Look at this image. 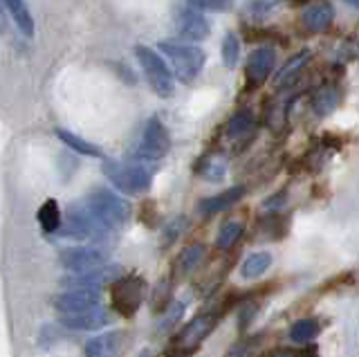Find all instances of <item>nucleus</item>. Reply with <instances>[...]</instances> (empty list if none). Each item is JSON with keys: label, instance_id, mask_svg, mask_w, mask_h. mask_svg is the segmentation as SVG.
<instances>
[{"label": "nucleus", "instance_id": "nucleus-37", "mask_svg": "<svg viewBox=\"0 0 359 357\" xmlns=\"http://www.w3.org/2000/svg\"><path fill=\"white\" fill-rule=\"evenodd\" d=\"M346 3H348V5H353L355 9H359V0H346Z\"/></svg>", "mask_w": 359, "mask_h": 357}, {"label": "nucleus", "instance_id": "nucleus-17", "mask_svg": "<svg viewBox=\"0 0 359 357\" xmlns=\"http://www.w3.org/2000/svg\"><path fill=\"white\" fill-rule=\"evenodd\" d=\"M36 218H39V225H41V229L45 234H56V231L61 229V225H63V216H61L59 203L52 200V198L45 200V203L41 205Z\"/></svg>", "mask_w": 359, "mask_h": 357}, {"label": "nucleus", "instance_id": "nucleus-13", "mask_svg": "<svg viewBox=\"0 0 359 357\" xmlns=\"http://www.w3.org/2000/svg\"><path fill=\"white\" fill-rule=\"evenodd\" d=\"M110 321V315L106 308H90L83 312H72V315H63L61 317V326L70 328V330H99L104 328Z\"/></svg>", "mask_w": 359, "mask_h": 357}, {"label": "nucleus", "instance_id": "nucleus-33", "mask_svg": "<svg viewBox=\"0 0 359 357\" xmlns=\"http://www.w3.org/2000/svg\"><path fill=\"white\" fill-rule=\"evenodd\" d=\"M254 346H256V339H241L236 346H231L229 353L224 357H252Z\"/></svg>", "mask_w": 359, "mask_h": 357}, {"label": "nucleus", "instance_id": "nucleus-3", "mask_svg": "<svg viewBox=\"0 0 359 357\" xmlns=\"http://www.w3.org/2000/svg\"><path fill=\"white\" fill-rule=\"evenodd\" d=\"M160 50L166 54V59L171 61L175 76L182 83H191L200 74L202 65H205V52L189 43H173V41H162Z\"/></svg>", "mask_w": 359, "mask_h": 357}, {"label": "nucleus", "instance_id": "nucleus-1", "mask_svg": "<svg viewBox=\"0 0 359 357\" xmlns=\"http://www.w3.org/2000/svg\"><path fill=\"white\" fill-rule=\"evenodd\" d=\"M81 203L88 207V211L93 214V218L99 222V227L106 234L126 225V220L130 218V205L121 196L112 194L110 189L104 187L93 189Z\"/></svg>", "mask_w": 359, "mask_h": 357}, {"label": "nucleus", "instance_id": "nucleus-6", "mask_svg": "<svg viewBox=\"0 0 359 357\" xmlns=\"http://www.w3.org/2000/svg\"><path fill=\"white\" fill-rule=\"evenodd\" d=\"M110 297L115 312H119L121 317H133L144 301V281L140 276L123 274L110 285Z\"/></svg>", "mask_w": 359, "mask_h": 357}, {"label": "nucleus", "instance_id": "nucleus-29", "mask_svg": "<svg viewBox=\"0 0 359 357\" xmlns=\"http://www.w3.org/2000/svg\"><path fill=\"white\" fill-rule=\"evenodd\" d=\"M182 315H184V304H173L168 310H164V317L157 323V332L160 335L171 332L180 323V319H182Z\"/></svg>", "mask_w": 359, "mask_h": 357}, {"label": "nucleus", "instance_id": "nucleus-20", "mask_svg": "<svg viewBox=\"0 0 359 357\" xmlns=\"http://www.w3.org/2000/svg\"><path fill=\"white\" fill-rule=\"evenodd\" d=\"M5 7H7L9 16L14 18V23L18 25V29L22 32V34L34 36V20H32L27 5L22 3V0H5Z\"/></svg>", "mask_w": 359, "mask_h": 357}, {"label": "nucleus", "instance_id": "nucleus-5", "mask_svg": "<svg viewBox=\"0 0 359 357\" xmlns=\"http://www.w3.org/2000/svg\"><path fill=\"white\" fill-rule=\"evenodd\" d=\"M135 54H137V61L142 65L146 79H149V86L155 90V95L162 99L171 97L175 90V83H173V74L166 68L164 59L149 46H137L135 48Z\"/></svg>", "mask_w": 359, "mask_h": 357}, {"label": "nucleus", "instance_id": "nucleus-7", "mask_svg": "<svg viewBox=\"0 0 359 357\" xmlns=\"http://www.w3.org/2000/svg\"><path fill=\"white\" fill-rule=\"evenodd\" d=\"M171 149V140H168V130L160 121V117H151L146 121V126L142 130V137L137 144L135 155L142 160H162L164 155Z\"/></svg>", "mask_w": 359, "mask_h": 357}, {"label": "nucleus", "instance_id": "nucleus-38", "mask_svg": "<svg viewBox=\"0 0 359 357\" xmlns=\"http://www.w3.org/2000/svg\"><path fill=\"white\" fill-rule=\"evenodd\" d=\"M294 3H310V0H294Z\"/></svg>", "mask_w": 359, "mask_h": 357}, {"label": "nucleus", "instance_id": "nucleus-23", "mask_svg": "<svg viewBox=\"0 0 359 357\" xmlns=\"http://www.w3.org/2000/svg\"><path fill=\"white\" fill-rule=\"evenodd\" d=\"M317 335H319V321L312 319V317L299 319V321L292 323V328H290V337L297 344H310Z\"/></svg>", "mask_w": 359, "mask_h": 357}, {"label": "nucleus", "instance_id": "nucleus-22", "mask_svg": "<svg viewBox=\"0 0 359 357\" xmlns=\"http://www.w3.org/2000/svg\"><path fill=\"white\" fill-rule=\"evenodd\" d=\"M243 229H245V225H243V220H238V218H231L227 222H222L218 234H216V248L218 250H229L231 245L243 236Z\"/></svg>", "mask_w": 359, "mask_h": 357}, {"label": "nucleus", "instance_id": "nucleus-8", "mask_svg": "<svg viewBox=\"0 0 359 357\" xmlns=\"http://www.w3.org/2000/svg\"><path fill=\"white\" fill-rule=\"evenodd\" d=\"M59 261L65 270L74 272H88L95 267L106 265L108 261V250H104L101 245H76V248H65L59 254Z\"/></svg>", "mask_w": 359, "mask_h": 357}, {"label": "nucleus", "instance_id": "nucleus-16", "mask_svg": "<svg viewBox=\"0 0 359 357\" xmlns=\"http://www.w3.org/2000/svg\"><path fill=\"white\" fill-rule=\"evenodd\" d=\"M243 196H245V187H241V184L231 187V189H224V191H220L216 196L200 200V211L202 214H218V211L233 207Z\"/></svg>", "mask_w": 359, "mask_h": 357}, {"label": "nucleus", "instance_id": "nucleus-27", "mask_svg": "<svg viewBox=\"0 0 359 357\" xmlns=\"http://www.w3.org/2000/svg\"><path fill=\"white\" fill-rule=\"evenodd\" d=\"M224 173H227V162H224L220 155H209V158H205L200 164V175L209 182H220Z\"/></svg>", "mask_w": 359, "mask_h": 357}, {"label": "nucleus", "instance_id": "nucleus-36", "mask_svg": "<svg viewBox=\"0 0 359 357\" xmlns=\"http://www.w3.org/2000/svg\"><path fill=\"white\" fill-rule=\"evenodd\" d=\"M137 357H155V353H153V351H149V349H146V351H142V353H140Z\"/></svg>", "mask_w": 359, "mask_h": 357}, {"label": "nucleus", "instance_id": "nucleus-28", "mask_svg": "<svg viewBox=\"0 0 359 357\" xmlns=\"http://www.w3.org/2000/svg\"><path fill=\"white\" fill-rule=\"evenodd\" d=\"M238 57H241V43H238V36L229 32L227 36L222 41V61L227 68H236V63H238Z\"/></svg>", "mask_w": 359, "mask_h": 357}, {"label": "nucleus", "instance_id": "nucleus-19", "mask_svg": "<svg viewBox=\"0 0 359 357\" xmlns=\"http://www.w3.org/2000/svg\"><path fill=\"white\" fill-rule=\"evenodd\" d=\"M56 137H59L67 149H72V151L81 153V155H90V158H104V153H101V149L95 147L93 142H88V140H83V137H79V135H74V133L65 130V128H59V130H56Z\"/></svg>", "mask_w": 359, "mask_h": 357}, {"label": "nucleus", "instance_id": "nucleus-30", "mask_svg": "<svg viewBox=\"0 0 359 357\" xmlns=\"http://www.w3.org/2000/svg\"><path fill=\"white\" fill-rule=\"evenodd\" d=\"M168 297H171V281H168V278H162V281L155 285L153 297H151L153 312H162V310H166V306H168Z\"/></svg>", "mask_w": 359, "mask_h": 357}, {"label": "nucleus", "instance_id": "nucleus-21", "mask_svg": "<svg viewBox=\"0 0 359 357\" xmlns=\"http://www.w3.org/2000/svg\"><path fill=\"white\" fill-rule=\"evenodd\" d=\"M202 259H205V248H202V243L187 245V248L180 252V256H177V270H180V274H184V276L191 274L202 263Z\"/></svg>", "mask_w": 359, "mask_h": 357}, {"label": "nucleus", "instance_id": "nucleus-18", "mask_svg": "<svg viewBox=\"0 0 359 357\" xmlns=\"http://www.w3.org/2000/svg\"><path fill=\"white\" fill-rule=\"evenodd\" d=\"M269 265H272V254L269 252H254L243 261L241 276L243 278H258L269 270Z\"/></svg>", "mask_w": 359, "mask_h": 357}, {"label": "nucleus", "instance_id": "nucleus-32", "mask_svg": "<svg viewBox=\"0 0 359 357\" xmlns=\"http://www.w3.org/2000/svg\"><path fill=\"white\" fill-rule=\"evenodd\" d=\"M198 9H213V12H227L233 0H189Z\"/></svg>", "mask_w": 359, "mask_h": 357}, {"label": "nucleus", "instance_id": "nucleus-25", "mask_svg": "<svg viewBox=\"0 0 359 357\" xmlns=\"http://www.w3.org/2000/svg\"><path fill=\"white\" fill-rule=\"evenodd\" d=\"M308 57H310V50H301L294 59L287 61V63L283 65V68H280V72L276 74V81H274V83H276V88H283L285 83H290L292 79H294L297 72L303 68V65L308 63Z\"/></svg>", "mask_w": 359, "mask_h": 357}, {"label": "nucleus", "instance_id": "nucleus-26", "mask_svg": "<svg viewBox=\"0 0 359 357\" xmlns=\"http://www.w3.org/2000/svg\"><path fill=\"white\" fill-rule=\"evenodd\" d=\"M254 128V115H252V110H238L231 119H229V124H227V135L231 140H238L243 135H247Z\"/></svg>", "mask_w": 359, "mask_h": 357}, {"label": "nucleus", "instance_id": "nucleus-24", "mask_svg": "<svg viewBox=\"0 0 359 357\" xmlns=\"http://www.w3.org/2000/svg\"><path fill=\"white\" fill-rule=\"evenodd\" d=\"M337 102H339V97H337L334 88L323 86V88H319L317 93H314V97H312V108H314V113L323 117V115L332 113V110L337 108Z\"/></svg>", "mask_w": 359, "mask_h": 357}, {"label": "nucleus", "instance_id": "nucleus-35", "mask_svg": "<svg viewBox=\"0 0 359 357\" xmlns=\"http://www.w3.org/2000/svg\"><path fill=\"white\" fill-rule=\"evenodd\" d=\"M5 0H0V32L7 29V20H5Z\"/></svg>", "mask_w": 359, "mask_h": 357}, {"label": "nucleus", "instance_id": "nucleus-14", "mask_svg": "<svg viewBox=\"0 0 359 357\" xmlns=\"http://www.w3.org/2000/svg\"><path fill=\"white\" fill-rule=\"evenodd\" d=\"M332 18H334V9L330 3H314L301 12V25L308 32L319 34V32H325L332 25Z\"/></svg>", "mask_w": 359, "mask_h": 357}, {"label": "nucleus", "instance_id": "nucleus-34", "mask_svg": "<svg viewBox=\"0 0 359 357\" xmlns=\"http://www.w3.org/2000/svg\"><path fill=\"white\" fill-rule=\"evenodd\" d=\"M261 357H319L317 349H310V351H287V349H280V351H267Z\"/></svg>", "mask_w": 359, "mask_h": 357}, {"label": "nucleus", "instance_id": "nucleus-15", "mask_svg": "<svg viewBox=\"0 0 359 357\" xmlns=\"http://www.w3.org/2000/svg\"><path fill=\"white\" fill-rule=\"evenodd\" d=\"M123 344V332L112 330L106 335H97L86 344V357H119Z\"/></svg>", "mask_w": 359, "mask_h": 357}, {"label": "nucleus", "instance_id": "nucleus-11", "mask_svg": "<svg viewBox=\"0 0 359 357\" xmlns=\"http://www.w3.org/2000/svg\"><path fill=\"white\" fill-rule=\"evenodd\" d=\"M101 301V290L95 288H70L65 292L52 297V306L61 315H72V312H83L90 308H97Z\"/></svg>", "mask_w": 359, "mask_h": 357}, {"label": "nucleus", "instance_id": "nucleus-31", "mask_svg": "<svg viewBox=\"0 0 359 357\" xmlns=\"http://www.w3.org/2000/svg\"><path fill=\"white\" fill-rule=\"evenodd\" d=\"M184 225H187V220H184V218H173V220L164 227L162 243H164V245H171V243L180 236V231H182Z\"/></svg>", "mask_w": 359, "mask_h": 357}, {"label": "nucleus", "instance_id": "nucleus-2", "mask_svg": "<svg viewBox=\"0 0 359 357\" xmlns=\"http://www.w3.org/2000/svg\"><path fill=\"white\" fill-rule=\"evenodd\" d=\"M229 308H231V297H224L222 301H218L216 306L209 304V308L202 310L198 317H194L182 330H180V335L173 342L175 349H180L182 353H189V351L198 349V346L211 335V330L218 326V321L222 319V315Z\"/></svg>", "mask_w": 359, "mask_h": 357}, {"label": "nucleus", "instance_id": "nucleus-9", "mask_svg": "<svg viewBox=\"0 0 359 357\" xmlns=\"http://www.w3.org/2000/svg\"><path fill=\"white\" fill-rule=\"evenodd\" d=\"M175 32L180 39L184 41H205L209 36V20L198 12V7L180 5L173 14Z\"/></svg>", "mask_w": 359, "mask_h": 357}, {"label": "nucleus", "instance_id": "nucleus-4", "mask_svg": "<svg viewBox=\"0 0 359 357\" xmlns=\"http://www.w3.org/2000/svg\"><path fill=\"white\" fill-rule=\"evenodd\" d=\"M104 173L119 191L128 194V196H137V194L149 191V187L153 182V173L142 164H121L115 160H106Z\"/></svg>", "mask_w": 359, "mask_h": 357}, {"label": "nucleus", "instance_id": "nucleus-12", "mask_svg": "<svg viewBox=\"0 0 359 357\" xmlns=\"http://www.w3.org/2000/svg\"><path fill=\"white\" fill-rule=\"evenodd\" d=\"M274 50L272 48H258L250 54L245 65V74H247V83L252 88L254 86H263L267 81L269 72L274 68Z\"/></svg>", "mask_w": 359, "mask_h": 357}, {"label": "nucleus", "instance_id": "nucleus-10", "mask_svg": "<svg viewBox=\"0 0 359 357\" xmlns=\"http://www.w3.org/2000/svg\"><path fill=\"white\" fill-rule=\"evenodd\" d=\"M121 276H123V267L121 265L106 263L101 267H95V270H88V272H74L70 276L61 278V283L67 290H70V288H95V290H101L108 283L112 285Z\"/></svg>", "mask_w": 359, "mask_h": 357}]
</instances>
